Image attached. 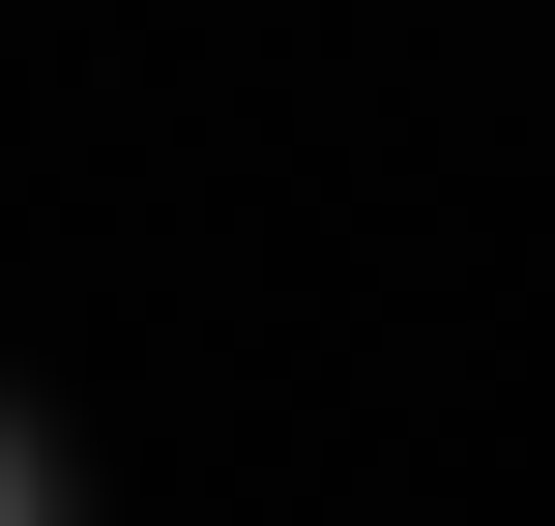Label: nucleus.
<instances>
[{
	"label": "nucleus",
	"mask_w": 555,
	"mask_h": 526,
	"mask_svg": "<svg viewBox=\"0 0 555 526\" xmlns=\"http://www.w3.org/2000/svg\"><path fill=\"white\" fill-rule=\"evenodd\" d=\"M0 526H59V469H29V410H0Z\"/></svg>",
	"instance_id": "f257e3e1"
}]
</instances>
